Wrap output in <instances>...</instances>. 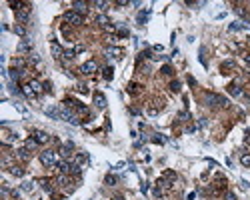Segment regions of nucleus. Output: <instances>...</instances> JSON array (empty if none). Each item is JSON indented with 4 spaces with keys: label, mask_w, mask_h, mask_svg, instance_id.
<instances>
[{
    "label": "nucleus",
    "mask_w": 250,
    "mask_h": 200,
    "mask_svg": "<svg viewBox=\"0 0 250 200\" xmlns=\"http://www.w3.org/2000/svg\"><path fill=\"white\" fill-rule=\"evenodd\" d=\"M40 162L44 164V166H48V168L56 166V164H58L56 152H54V150H42V152H40Z\"/></svg>",
    "instance_id": "f257e3e1"
},
{
    "label": "nucleus",
    "mask_w": 250,
    "mask_h": 200,
    "mask_svg": "<svg viewBox=\"0 0 250 200\" xmlns=\"http://www.w3.org/2000/svg\"><path fill=\"white\" fill-rule=\"evenodd\" d=\"M206 104H208V106H222V108H226L230 102L224 98V96H220V94H206Z\"/></svg>",
    "instance_id": "f03ea898"
},
{
    "label": "nucleus",
    "mask_w": 250,
    "mask_h": 200,
    "mask_svg": "<svg viewBox=\"0 0 250 200\" xmlns=\"http://www.w3.org/2000/svg\"><path fill=\"white\" fill-rule=\"evenodd\" d=\"M64 22L66 24H70V26H80L82 24V16L78 14V12H74V10H68V12H64Z\"/></svg>",
    "instance_id": "7ed1b4c3"
},
{
    "label": "nucleus",
    "mask_w": 250,
    "mask_h": 200,
    "mask_svg": "<svg viewBox=\"0 0 250 200\" xmlns=\"http://www.w3.org/2000/svg\"><path fill=\"white\" fill-rule=\"evenodd\" d=\"M16 20H18V22H28V20H30V4H24V8H20V10H16Z\"/></svg>",
    "instance_id": "20e7f679"
},
{
    "label": "nucleus",
    "mask_w": 250,
    "mask_h": 200,
    "mask_svg": "<svg viewBox=\"0 0 250 200\" xmlns=\"http://www.w3.org/2000/svg\"><path fill=\"white\" fill-rule=\"evenodd\" d=\"M56 166H58V170H60V174H72V170H74V162H70V160H60Z\"/></svg>",
    "instance_id": "39448f33"
},
{
    "label": "nucleus",
    "mask_w": 250,
    "mask_h": 200,
    "mask_svg": "<svg viewBox=\"0 0 250 200\" xmlns=\"http://www.w3.org/2000/svg\"><path fill=\"white\" fill-rule=\"evenodd\" d=\"M104 54H106L108 58H120L122 54H124V50L118 48V46H106V48H104Z\"/></svg>",
    "instance_id": "423d86ee"
},
{
    "label": "nucleus",
    "mask_w": 250,
    "mask_h": 200,
    "mask_svg": "<svg viewBox=\"0 0 250 200\" xmlns=\"http://www.w3.org/2000/svg\"><path fill=\"white\" fill-rule=\"evenodd\" d=\"M96 68H98V64H96L94 60H86L82 66H80V72H82V74H94Z\"/></svg>",
    "instance_id": "0eeeda50"
},
{
    "label": "nucleus",
    "mask_w": 250,
    "mask_h": 200,
    "mask_svg": "<svg viewBox=\"0 0 250 200\" xmlns=\"http://www.w3.org/2000/svg\"><path fill=\"white\" fill-rule=\"evenodd\" d=\"M32 138H34L38 144H46V142L50 140V134H48V132H44V130H34Z\"/></svg>",
    "instance_id": "6e6552de"
},
{
    "label": "nucleus",
    "mask_w": 250,
    "mask_h": 200,
    "mask_svg": "<svg viewBox=\"0 0 250 200\" xmlns=\"http://www.w3.org/2000/svg\"><path fill=\"white\" fill-rule=\"evenodd\" d=\"M44 114H46V116H50L52 120H62V112H60V108H54V106H52V108H46Z\"/></svg>",
    "instance_id": "1a4fd4ad"
},
{
    "label": "nucleus",
    "mask_w": 250,
    "mask_h": 200,
    "mask_svg": "<svg viewBox=\"0 0 250 200\" xmlns=\"http://www.w3.org/2000/svg\"><path fill=\"white\" fill-rule=\"evenodd\" d=\"M14 156L20 158V160H30V150H28L26 146H22V148H18V150L14 152Z\"/></svg>",
    "instance_id": "9d476101"
},
{
    "label": "nucleus",
    "mask_w": 250,
    "mask_h": 200,
    "mask_svg": "<svg viewBox=\"0 0 250 200\" xmlns=\"http://www.w3.org/2000/svg\"><path fill=\"white\" fill-rule=\"evenodd\" d=\"M70 150H74V144H72V142H66V144H62V146H60V150H58V152H60L62 158H68V156H70Z\"/></svg>",
    "instance_id": "9b49d317"
},
{
    "label": "nucleus",
    "mask_w": 250,
    "mask_h": 200,
    "mask_svg": "<svg viewBox=\"0 0 250 200\" xmlns=\"http://www.w3.org/2000/svg\"><path fill=\"white\" fill-rule=\"evenodd\" d=\"M94 104L98 106V108H104V106H106V96H104L102 92H94Z\"/></svg>",
    "instance_id": "f8f14e48"
},
{
    "label": "nucleus",
    "mask_w": 250,
    "mask_h": 200,
    "mask_svg": "<svg viewBox=\"0 0 250 200\" xmlns=\"http://www.w3.org/2000/svg\"><path fill=\"white\" fill-rule=\"evenodd\" d=\"M72 6H74V12H78L80 16L86 14V10H88V4H86V2H78V0H76V2L72 4Z\"/></svg>",
    "instance_id": "ddd939ff"
},
{
    "label": "nucleus",
    "mask_w": 250,
    "mask_h": 200,
    "mask_svg": "<svg viewBox=\"0 0 250 200\" xmlns=\"http://www.w3.org/2000/svg\"><path fill=\"white\" fill-rule=\"evenodd\" d=\"M50 50H52V56H54V58H62V56H64L62 48L56 44V42H52V44H50Z\"/></svg>",
    "instance_id": "4468645a"
},
{
    "label": "nucleus",
    "mask_w": 250,
    "mask_h": 200,
    "mask_svg": "<svg viewBox=\"0 0 250 200\" xmlns=\"http://www.w3.org/2000/svg\"><path fill=\"white\" fill-rule=\"evenodd\" d=\"M18 50H20V52H30L32 54V42L30 40H22L18 44Z\"/></svg>",
    "instance_id": "2eb2a0df"
},
{
    "label": "nucleus",
    "mask_w": 250,
    "mask_h": 200,
    "mask_svg": "<svg viewBox=\"0 0 250 200\" xmlns=\"http://www.w3.org/2000/svg\"><path fill=\"white\" fill-rule=\"evenodd\" d=\"M94 22L96 24H100V26H108V24H112V22H110V20H108V16L106 14H98V16H96V20H94Z\"/></svg>",
    "instance_id": "dca6fc26"
},
{
    "label": "nucleus",
    "mask_w": 250,
    "mask_h": 200,
    "mask_svg": "<svg viewBox=\"0 0 250 200\" xmlns=\"http://www.w3.org/2000/svg\"><path fill=\"white\" fill-rule=\"evenodd\" d=\"M10 172H12V174H14V176H16V178H22V176H24V174H26V170H24L22 166H16V164H14V166H12V168H10Z\"/></svg>",
    "instance_id": "f3484780"
},
{
    "label": "nucleus",
    "mask_w": 250,
    "mask_h": 200,
    "mask_svg": "<svg viewBox=\"0 0 250 200\" xmlns=\"http://www.w3.org/2000/svg\"><path fill=\"white\" fill-rule=\"evenodd\" d=\"M28 84H30V88H32V90H34V94H40V92L44 90V86H42L40 82H36V80H30V82H28Z\"/></svg>",
    "instance_id": "a211bd4d"
},
{
    "label": "nucleus",
    "mask_w": 250,
    "mask_h": 200,
    "mask_svg": "<svg viewBox=\"0 0 250 200\" xmlns=\"http://www.w3.org/2000/svg\"><path fill=\"white\" fill-rule=\"evenodd\" d=\"M56 182H58L60 186H68V184H70V180H68V174H60V176L56 178Z\"/></svg>",
    "instance_id": "6ab92c4d"
},
{
    "label": "nucleus",
    "mask_w": 250,
    "mask_h": 200,
    "mask_svg": "<svg viewBox=\"0 0 250 200\" xmlns=\"http://www.w3.org/2000/svg\"><path fill=\"white\" fill-rule=\"evenodd\" d=\"M228 92H230L232 96H242V90H240L236 84H230V86H228Z\"/></svg>",
    "instance_id": "aec40b11"
},
{
    "label": "nucleus",
    "mask_w": 250,
    "mask_h": 200,
    "mask_svg": "<svg viewBox=\"0 0 250 200\" xmlns=\"http://www.w3.org/2000/svg\"><path fill=\"white\" fill-rule=\"evenodd\" d=\"M20 74H22V72L16 70V68H10V70H8V76H10V80H14V82L20 78Z\"/></svg>",
    "instance_id": "412c9836"
},
{
    "label": "nucleus",
    "mask_w": 250,
    "mask_h": 200,
    "mask_svg": "<svg viewBox=\"0 0 250 200\" xmlns=\"http://www.w3.org/2000/svg\"><path fill=\"white\" fill-rule=\"evenodd\" d=\"M22 92L28 96V98H34V96H36V94H34V90L30 88V84H24V86H22Z\"/></svg>",
    "instance_id": "4be33fe9"
},
{
    "label": "nucleus",
    "mask_w": 250,
    "mask_h": 200,
    "mask_svg": "<svg viewBox=\"0 0 250 200\" xmlns=\"http://www.w3.org/2000/svg\"><path fill=\"white\" fill-rule=\"evenodd\" d=\"M40 184H42V188H44L46 192H52V184H50V180H48V178H42V180H40Z\"/></svg>",
    "instance_id": "5701e85b"
},
{
    "label": "nucleus",
    "mask_w": 250,
    "mask_h": 200,
    "mask_svg": "<svg viewBox=\"0 0 250 200\" xmlns=\"http://www.w3.org/2000/svg\"><path fill=\"white\" fill-rule=\"evenodd\" d=\"M240 164L246 166V168H250V154H242V156H240Z\"/></svg>",
    "instance_id": "b1692460"
},
{
    "label": "nucleus",
    "mask_w": 250,
    "mask_h": 200,
    "mask_svg": "<svg viewBox=\"0 0 250 200\" xmlns=\"http://www.w3.org/2000/svg\"><path fill=\"white\" fill-rule=\"evenodd\" d=\"M12 30H14L16 34H18V36H26V28H24V26H20V24H16V26L12 28Z\"/></svg>",
    "instance_id": "393cba45"
},
{
    "label": "nucleus",
    "mask_w": 250,
    "mask_h": 200,
    "mask_svg": "<svg viewBox=\"0 0 250 200\" xmlns=\"http://www.w3.org/2000/svg\"><path fill=\"white\" fill-rule=\"evenodd\" d=\"M24 146H26L28 150H34V148L38 146V142H36L34 138H28V140H26V144H24Z\"/></svg>",
    "instance_id": "a878e982"
},
{
    "label": "nucleus",
    "mask_w": 250,
    "mask_h": 200,
    "mask_svg": "<svg viewBox=\"0 0 250 200\" xmlns=\"http://www.w3.org/2000/svg\"><path fill=\"white\" fill-rule=\"evenodd\" d=\"M116 180H118V178H116V176H114V174H108V176H106V178H104V182H106V184H108V186H114V184H116Z\"/></svg>",
    "instance_id": "bb28decb"
},
{
    "label": "nucleus",
    "mask_w": 250,
    "mask_h": 200,
    "mask_svg": "<svg viewBox=\"0 0 250 200\" xmlns=\"http://www.w3.org/2000/svg\"><path fill=\"white\" fill-rule=\"evenodd\" d=\"M86 152H78V154H76V164H82V162H86Z\"/></svg>",
    "instance_id": "cd10ccee"
},
{
    "label": "nucleus",
    "mask_w": 250,
    "mask_h": 200,
    "mask_svg": "<svg viewBox=\"0 0 250 200\" xmlns=\"http://www.w3.org/2000/svg\"><path fill=\"white\" fill-rule=\"evenodd\" d=\"M22 190L24 192H32L34 190V182H22Z\"/></svg>",
    "instance_id": "c85d7f7f"
},
{
    "label": "nucleus",
    "mask_w": 250,
    "mask_h": 200,
    "mask_svg": "<svg viewBox=\"0 0 250 200\" xmlns=\"http://www.w3.org/2000/svg\"><path fill=\"white\" fill-rule=\"evenodd\" d=\"M148 14H150V12H148V10H144V12H140V14H138V24H144V22H146Z\"/></svg>",
    "instance_id": "c756f323"
},
{
    "label": "nucleus",
    "mask_w": 250,
    "mask_h": 200,
    "mask_svg": "<svg viewBox=\"0 0 250 200\" xmlns=\"http://www.w3.org/2000/svg\"><path fill=\"white\" fill-rule=\"evenodd\" d=\"M170 90L172 92H178L180 90V82H178V80H172V82H170Z\"/></svg>",
    "instance_id": "7c9ffc66"
},
{
    "label": "nucleus",
    "mask_w": 250,
    "mask_h": 200,
    "mask_svg": "<svg viewBox=\"0 0 250 200\" xmlns=\"http://www.w3.org/2000/svg\"><path fill=\"white\" fill-rule=\"evenodd\" d=\"M230 68H234V60H226V62H222V70H230Z\"/></svg>",
    "instance_id": "2f4dec72"
},
{
    "label": "nucleus",
    "mask_w": 250,
    "mask_h": 200,
    "mask_svg": "<svg viewBox=\"0 0 250 200\" xmlns=\"http://www.w3.org/2000/svg\"><path fill=\"white\" fill-rule=\"evenodd\" d=\"M94 6L98 8V10H104V8L108 6V2H104V0H98V2H94Z\"/></svg>",
    "instance_id": "473e14b6"
},
{
    "label": "nucleus",
    "mask_w": 250,
    "mask_h": 200,
    "mask_svg": "<svg viewBox=\"0 0 250 200\" xmlns=\"http://www.w3.org/2000/svg\"><path fill=\"white\" fill-rule=\"evenodd\" d=\"M146 112L150 114V116H156V114H158V108H156V106H148V108H146Z\"/></svg>",
    "instance_id": "72a5a7b5"
},
{
    "label": "nucleus",
    "mask_w": 250,
    "mask_h": 200,
    "mask_svg": "<svg viewBox=\"0 0 250 200\" xmlns=\"http://www.w3.org/2000/svg\"><path fill=\"white\" fill-rule=\"evenodd\" d=\"M240 28H244L242 22H232V24H230V30H240Z\"/></svg>",
    "instance_id": "f704fd0d"
},
{
    "label": "nucleus",
    "mask_w": 250,
    "mask_h": 200,
    "mask_svg": "<svg viewBox=\"0 0 250 200\" xmlns=\"http://www.w3.org/2000/svg\"><path fill=\"white\" fill-rule=\"evenodd\" d=\"M138 88H140L138 84H130V86H128V92H130V94H136V92H138Z\"/></svg>",
    "instance_id": "c9c22d12"
},
{
    "label": "nucleus",
    "mask_w": 250,
    "mask_h": 200,
    "mask_svg": "<svg viewBox=\"0 0 250 200\" xmlns=\"http://www.w3.org/2000/svg\"><path fill=\"white\" fill-rule=\"evenodd\" d=\"M160 72H162L164 76H170V74H172V68H170V66H162V70H160Z\"/></svg>",
    "instance_id": "e433bc0d"
},
{
    "label": "nucleus",
    "mask_w": 250,
    "mask_h": 200,
    "mask_svg": "<svg viewBox=\"0 0 250 200\" xmlns=\"http://www.w3.org/2000/svg\"><path fill=\"white\" fill-rule=\"evenodd\" d=\"M104 78H106V80L112 78V68H104Z\"/></svg>",
    "instance_id": "4c0bfd02"
},
{
    "label": "nucleus",
    "mask_w": 250,
    "mask_h": 200,
    "mask_svg": "<svg viewBox=\"0 0 250 200\" xmlns=\"http://www.w3.org/2000/svg\"><path fill=\"white\" fill-rule=\"evenodd\" d=\"M74 56H76V54H74V50H66V52H64V58H68V60H72Z\"/></svg>",
    "instance_id": "58836bf2"
},
{
    "label": "nucleus",
    "mask_w": 250,
    "mask_h": 200,
    "mask_svg": "<svg viewBox=\"0 0 250 200\" xmlns=\"http://www.w3.org/2000/svg\"><path fill=\"white\" fill-rule=\"evenodd\" d=\"M80 52H84V44H76L74 46V54H80Z\"/></svg>",
    "instance_id": "ea45409f"
},
{
    "label": "nucleus",
    "mask_w": 250,
    "mask_h": 200,
    "mask_svg": "<svg viewBox=\"0 0 250 200\" xmlns=\"http://www.w3.org/2000/svg\"><path fill=\"white\" fill-rule=\"evenodd\" d=\"M154 142H156V144H164V138H162L160 134H156V136H154Z\"/></svg>",
    "instance_id": "a19ab883"
},
{
    "label": "nucleus",
    "mask_w": 250,
    "mask_h": 200,
    "mask_svg": "<svg viewBox=\"0 0 250 200\" xmlns=\"http://www.w3.org/2000/svg\"><path fill=\"white\" fill-rule=\"evenodd\" d=\"M42 86H44V90H46V92L52 90V84H50V82H42Z\"/></svg>",
    "instance_id": "79ce46f5"
},
{
    "label": "nucleus",
    "mask_w": 250,
    "mask_h": 200,
    "mask_svg": "<svg viewBox=\"0 0 250 200\" xmlns=\"http://www.w3.org/2000/svg\"><path fill=\"white\" fill-rule=\"evenodd\" d=\"M14 140H18V136H16V134H8L6 142H14Z\"/></svg>",
    "instance_id": "37998d69"
},
{
    "label": "nucleus",
    "mask_w": 250,
    "mask_h": 200,
    "mask_svg": "<svg viewBox=\"0 0 250 200\" xmlns=\"http://www.w3.org/2000/svg\"><path fill=\"white\" fill-rule=\"evenodd\" d=\"M224 200H236V196L232 192H226V196H224Z\"/></svg>",
    "instance_id": "c03bdc74"
},
{
    "label": "nucleus",
    "mask_w": 250,
    "mask_h": 200,
    "mask_svg": "<svg viewBox=\"0 0 250 200\" xmlns=\"http://www.w3.org/2000/svg\"><path fill=\"white\" fill-rule=\"evenodd\" d=\"M244 62H248V64H250V54H244Z\"/></svg>",
    "instance_id": "a18cd8bd"
},
{
    "label": "nucleus",
    "mask_w": 250,
    "mask_h": 200,
    "mask_svg": "<svg viewBox=\"0 0 250 200\" xmlns=\"http://www.w3.org/2000/svg\"><path fill=\"white\" fill-rule=\"evenodd\" d=\"M112 200H124V198H112Z\"/></svg>",
    "instance_id": "49530a36"
}]
</instances>
